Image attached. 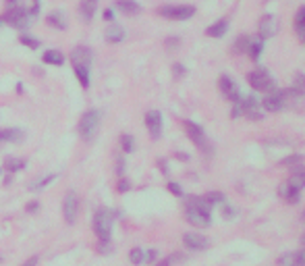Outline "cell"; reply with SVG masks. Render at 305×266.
Listing matches in <instances>:
<instances>
[{
  "mask_svg": "<svg viewBox=\"0 0 305 266\" xmlns=\"http://www.w3.org/2000/svg\"><path fill=\"white\" fill-rule=\"evenodd\" d=\"M48 25H52V27H56V29H67L65 15H63V13H52V15L48 17Z\"/></svg>",
  "mask_w": 305,
  "mask_h": 266,
  "instance_id": "obj_26",
  "label": "cell"
},
{
  "mask_svg": "<svg viewBox=\"0 0 305 266\" xmlns=\"http://www.w3.org/2000/svg\"><path fill=\"white\" fill-rule=\"evenodd\" d=\"M38 208H40V204H38V202H29V204H27V208H25V210H27V212H36Z\"/></svg>",
  "mask_w": 305,
  "mask_h": 266,
  "instance_id": "obj_45",
  "label": "cell"
},
{
  "mask_svg": "<svg viewBox=\"0 0 305 266\" xmlns=\"http://www.w3.org/2000/svg\"><path fill=\"white\" fill-rule=\"evenodd\" d=\"M25 164H27V160H25V158L8 156V158H4V162H2V171L17 173V171H21V168H25Z\"/></svg>",
  "mask_w": 305,
  "mask_h": 266,
  "instance_id": "obj_17",
  "label": "cell"
},
{
  "mask_svg": "<svg viewBox=\"0 0 305 266\" xmlns=\"http://www.w3.org/2000/svg\"><path fill=\"white\" fill-rule=\"evenodd\" d=\"M120 13H125V15H139L141 13V6H139L135 0H117V4H115Z\"/></svg>",
  "mask_w": 305,
  "mask_h": 266,
  "instance_id": "obj_15",
  "label": "cell"
},
{
  "mask_svg": "<svg viewBox=\"0 0 305 266\" xmlns=\"http://www.w3.org/2000/svg\"><path fill=\"white\" fill-rule=\"evenodd\" d=\"M233 214H235V210L231 206H224V218H235Z\"/></svg>",
  "mask_w": 305,
  "mask_h": 266,
  "instance_id": "obj_47",
  "label": "cell"
},
{
  "mask_svg": "<svg viewBox=\"0 0 305 266\" xmlns=\"http://www.w3.org/2000/svg\"><path fill=\"white\" fill-rule=\"evenodd\" d=\"M301 245L305 247V233H303V237H301Z\"/></svg>",
  "mask_w": 305,
  "mask_h": 266,
  "instance_id": "obj_49",
  "label": "cell"
},
{
  "mask_svg": "<svg viewBox=\"0 0 305 266\" xmlns=\"http://www.w3.org/2000/svg\"><path fill=\"white\" fill-rule=\"evenodd\" d=\"M291 90H293L295 94H297L299 98H303V96H305V75H303V73H297V75H295Z\"/></svg>",
  "mask_w": 305,
  "mask_h": 266,
  "instance_id": "obj_24",
  "label": "cell"
},
{
  "mask_svg": "<svg viewBox=\"0 0 305 266\" xmlns=\"http://www.w3.org/2000/svg\"><path fill=\"white\" fill-rule=\"evenodd\" d=\"M160 17L164 19H170V21H187L195 15V8L189 6V4H166V6H160L158 8Z\"/></svg>",
  "mask_w": 305,
  "mask_h": 266,
  "instance_id": "obj_5",
  "label": "cell"
},
{
  "mask_svg": "<svg viewBox=\"0 0 305 266\" xmlns=\"http://www.w3.org/2000/svg\"><path fill=\"white\" fill-rule=\"evenodd\" d=\"M145 125H147V131L154 139H158L162 135V114L158 110H150L145 114Z\"/></svg>",
  "mask_w": 305,
  "mask_h": 266,
  "instance_id": "obj_13",
  "label": "cell"
},
{
  "mask_svg": "<svg viewBox=\"0 0 305 266\" xmlns=\"http://www.w3.org/2000/svg\"><path fill=\"white\" fill-rule=\"evenodd\" d=\"M0 173H2V168H0Z\"/></svg>",
  "mask_w": 305,
  "mask_h": 266,
  "instance_id": "obj_52",
  "label": "cell"
},
{
  "mask_svg": "<svg viewBox=\"0 0 305 266\" xmlns=\"http://www.w3.org/2000/svg\"><path fill=\"white\" fill-rule=\"evenodd\" d=\"M278 29V21H276V17L274 15H264L259 19L258 23V31H259V38H272V35L276 33Z\"/></svg>",
  "mask_w": 305,
  "mask_h": 266,
  "instance_id": "obj_12",
  "label": "cell"
},
{
  "mask_svg": "<svg viewBox=\"0 0 305 266\" xmlns=\"http://www.w3.org/2000/svg\"><path fill=\"white\" fill-rule=\"evenodd\" d=\"M303 218H305V212H303Z\"/></svg>",
  "mask_w": 305,
  "mask_h": 266,
  "instance_id": "obj_51",
  "label": "cell"
},
{
  "mask_svg": "<svg viewBox=\"0 0 305 266\" xmlns=\"http://www.w3.org/2000/svg\"><path fill=\"white\" fill-rule=\"evenodd\" d=\"M4 21L8 25H13L15 29H25L31 21V15H29V11H25L23 6H13V8H8L6 11Z\"/></svg>",
  "mask_w": 305,
  "mask_h": 266,
  "instance_id": "obj_6",
  "label": "cell"
},
{
  "mask_svg": "<svg viewBox=\"0 0 305 266\" xmlns=\"http://www.w3.org/2000/svg\"><path fill=\"white\" fill-rule=\"evenodd\" d=\"M303 25H305V4L295 15V27H303Z\"/></svg>",
  "mask_w": 305,
  "mask_h": 266,
  "instance_id": "obj_35",
  "label": "cell"
},
{
  "mask_svg": "<svg viewBox=\"0 0 305 266\" xmlns=\"http://www.w3.org/2000/svg\"><path fill=\"white\" fill-rule=\"evenodd\" d=\"M120 146H123V152H133V148H135V141H133V137L129 135V133H123L120 135Z\"/></svg>",
  "mask_w": 305,
  "mask_h": 266,
  "instance_id": "obj_29",
  "label": "cell"
},
{
  "mask_svg": "<svg viewBox=\"0 0 305 266\" xmlns=\"http://www.w3.org/2000/svg\"><path fill=\"white\" fill-rule=\"evenodd\" d=\"M156 258H158V252H156V250H147V252H145V262L152 264Z\"/></svg>",
  "mask_w": 305,
  "mask_h": 266,
  "instance_id": "obj_39",
  "label": "cell"
},
{
  "mask_svg": "<svg viewBox=\"0 0 305 266\" xmlns=\"http://www.w3.org/2000/svg\"><path fill=\"white\" fill-rule=\"evenodd\" d=\"M100 110H95V108H92V110H87L83 117H81V121H79V133H81V137L85 139V141H92L94 139V135H95V131H98V125H100Z\"/></svg>",
  "mask_w": 305,
  "mask_h": 266,
  "instance_id": "obj_4",
  "label": "cell"
},
{
  "mask_svg": "<svg viewBox=\"0 0 305 266\" xmlns=\"http://www.w3.org/2000/svg\"><path fill=\"white\" fill-rule=\"evenodd\" d=\"M166 46L172 48V46H179V38H172V40H166Z\"/></svg>",
  "mask_w": 305,
  "mask_h": 266,
  "instance_id": "obj_48",
  "label": "cell"
},
{
  "mask_svg": "<svg viewBox=\"0 0 305 266\" xmlns=\"http://www.w3.org/2000/svg\"><path fill=\"white\" fill-rule=\"evenodd\" d=\"M21 139H23L21 129H2L0 131V146L6 144V141H21Z\"/></svg>",
  "mask_w": 305,
  "mask_h": 266,
  "instance_id": "obj_23",
  "label": "cell"
},
{
  "mask_svg": "<svg viewBox=\"0 0 305 266\" xmlns=\"http://www.w3.org/2000/svg\"><path fill=\"white\" fill-rule=\"evenodd\" d=\"M129 262L135 264V266L143 264L145 262V250H141V247H133V250L129 252Z\"/></svg>",
  "mask_w": 305,
  "mask_h": 266,
  "instance_id": "obj_25",
  "label": "cell"
},
{
  "mask_svg": "<svg viewBox=\"0 0 305 266\" xmlns=\"http://www.w3.org/2000/svg\"><path fill=\"white\" fill-rule=\"evenodd\" d=\"M104 19H106V21H112V19H115V13H112V8H106V11H104Z\"/></svg>",
  "mask_w": 305,
  "mask_h": 266,
  "instance_id": "obj_46",
  "label": "cell"
},
{
  "mask_svg": "<svg viewBox=\"0 0 305 266\" xmlns=\"http://www.w3.org/2000/svg\"><path fill=\"white\" fill-rule=\"evenodd\" d=\"M278 266H299L297 264V252H289V254H282L278 258Z\"/></svg>",
  "mask_w": 305,
  "mask_h": 266,
  "instance_id": "obj_27",
  "label": "cell"
},
{
  "mask_svg": "<svg viewBox=\"0 0 305 266\" xmlns=\"http://www.w3.org/2000/svg\"><path fill=\"white\" fill-rule=\"evenodd\" d=\"M40 13V0H31V8H29V15H38Z\"/></svg>",
  "mask_w": 305,
  "mask_h": 266,
  "instance_id": "obj_40",
  "label": "cell"
},
{
  "mask_svg": "<svg viewBox=\"0 0 305 266\" xmlns=\"http://www.w3.org/2000/svg\"><path fill=\"white\" fill-rule=\"evenodd\" d=\"M110 250H112L110 239H106V241H100V245H98V252L100 254H110Z\"/></svg>",
  "mask_w": 305,
  "mask_h": 266,
  "instance_id": "obj_37",
  "label": "cell"
},
{
  "mask_svg": "<svg viewBox=\"0 0 305 266\" xmlns=\"http://www.w3.org/2000/svg\"><path fill=\"white\" fill-rule=\"evenodd\" d=\"M95 6H98V2H95V0H81V4H79V13H81V19H83L85 23H90V21L94 19Z\"/></svg>",
  "mask_w": 305,
  "mask_h": 266,
  "instance_id": "obj_16",
  "label": "cell"
},
{
  "mask_svg": "<svg viewBox=\"0 0 305 266\" xmlns=\"http://www.w3.org/2000/svg\"><path fill=\"white\" fill-rule=\"evenodd\" d=\"M21 266H38V256H31L29 260H25Z\"/></svg>",
  "mask_w": 305,
  "mask_h": 266,
  "instance_id": "obj_42",
  "label": "cell"
},
{
  "mask_svg": "<svg viewBox=\"0 0 305 266\" xmlns=\"http://www.w3.org/2000/svg\"><path fill=\"white\" fill-rule=\"evenodd\" d=\"M6 2H8V4H15V2H17V0H6Z\"/></svg>",
  "mask_w": 305,
  "mask_h": 266,
  "instance_id": "obj_50",
  "label": "cell"
},
{
  "mask_svg": "<svg viewBox=\"0 0 305 266\" xmlns=\"http://www.w3.org/2000/svg\"><path fill=\"white\" fill-rule=\"evenodd\" d=\"M295 31H297V38L305 44V25H303V27H295Z\"/></svg>",
  "mask_w": 305,
  "mask_h": 266,
  "instance_id": "obj_43",
  "label": "cell"
},
{
  "mask_svg": "<svg viewBox=\"0 0 305 266\" xmlns=\"http://www.w3.org/2000/svg\"><path fill=\"white\" fill-rule=\"evenodd\" d=\"M247 83L254 87L256 92H261V94H270V92H274V87H276L272 75H270L266 69L251 71V73L247 75Z\"/></svg>",
  "mask_w": 305,
  "mask_h": 266,
  "instance_id": "obj_3",
  "label": "cell"
},
{
  "mask_svg": "<svg viewBox=\"0 0 305 266\" xmlns=\"http://www.w3.org/2000/svg\"><path fill=\"white\" fill-rule=\"evenodd\" d=\"M286 183H289L291 187H295V189H299V191H301V189L305 187V168H303V166H297V168L293 171L291 179L286 181Z\"/></svg>",
  "mask_w": 305,
  "mask_h": 266,
  "instance_id": "obj_20",
  "label": "cell"
},
{
  "mask_svg": "<svg viewBox=\"0 0 305 266\" xmlns=\"http://www.w3.org/2000/svg\"><path fill=\"white\" fill-rule=\"evenodd\" d=\"M172 73H174V77H181V75H185V69H183V65H174Z\"/></svg>",
  "mask_w": 305,
  "mask_h": 266,
  "instance_id": "obj_41",
  "label": "cell"
},
{
  "mask_svg": "<svg viewBox=\"0 0 305 266\" xmlns=\"http://www.w3.org/2000/svg\"><path fill=\"white\" fill-rule=\"evenodd\" d=\"M129 189H131V183H129L127 179H120V181H118V185H117V191L125 193V191H129Z\"/></svg>",
  "mask_w": 305,
  "mask_h": 266,
  "instance_id": "obj_38",
  "label": "cell"
},
{
  "mask_svg": "<svg viewBox=\"0 0 305 266\" xmlns=\"http://www.w3.org/2000/svg\"><path fill=\"white\" fill-rule=\"evenodd\" d=\"M278 193L289 202V204H297L299 202V189H295V187H291L289 183H282L281 185V189H278Z\"/></svg>",
  "mask_w": 305,
  "mask_h": 266,
  "instance_id": "obj_22",
  "label": "cell"
},
{
  "mask_svg": "<svg viewBox=\"0 0 305 266\" xmlns=\"http://www.w3.org/2000/svg\"><path fill=\"white\" fill-rule=\"evenodd\" d=\"M112 212L108 208H98L95 210V216H94V233L98 235L100 241H106L110 239L112 233Z\"/></svg>",
  "mask_w": 305,
  "mask_h": 266,
  "instance_id": "obj_2",
  "label": "cell"
},
{
  "mask_svg": "<svg viewBox=\"0 0 305 266\" xmlns=\"http://www.w3.org/2000/svg\"><path fill=\"white\" fill-rule=\"evenodd\" d=\"M183 127H185V133H187V137L193 141V144L197 146V148H202L204 152H208V139H206V133H204V129L197 125V123H193V121H185L183 123Z\"/></svg>",
  "mask_w": 305,
  "mask_h": 266,
  "instance_id": "obj_8",
  "label": "cell"
},
{
  "mask_svg": "<svg viewBox=\"0 0 305 266\" xmlns=\"http://www.w3.org/2000/svg\"><path fill=\"white\" fill-rule=\"evenodd\" d=\"M185 216L187 220L193 227H199V229H206L208 225L212 223V212L208 210H202V208H195V206H187L185 208Z\"/></svg>",
  "mask_w": 305,
  "mask_h": 266,
  "instance_id": "obj_7",
  "label": "cell"
},
{
  "mask_svg": "<svg viewBox=\"0 0 305 266\" xmlns=\"http://www.w3.org/2000/svg\"><path fill=\"white\" fill-rule=\"evenodd\" d=\"M251 46V38L249 35H241V38L237 40V44H235V50L237 52H247Z\"/></svg>",
  "mask_w": 305,
  "mask_h": 266,
  "instance_id": "obj_30",
  "label": "cell"
},
{
  "mask_svg": "<svg viewBox=\"0 0 305 266\" xmlns=\"http://www.w3.org/2000/svg\"><path fill=\"white\" fill-rule=\"evenodd\" d=\"M106 42L108 44H118V42H123L125 40V29L120 27V25H110V27L106 29Z\"/></svg>",
  "mask_w": 305,
  "mask_h": 266,
  "instance_id": "obj_18",
  "label": "cell"
},
{
  "mask_svg": "<svg viewBox=\"0 0 305 266\" xmlns=\"http://www.w3.org/2000/svg\"><path fill=\"white\" fill-rule=\"evenodd\" d=\"M261 50H264L261 42H251V46H249V50H247V54H249L251 60H258L259 54H261Z\"/></svg>",
  "mask_w": 305,
  "mask_h": 266,
  "instance_id": "obj_31",
  "label": "cell"
},
{
  "mask_svg": "<svg viewBox=\"0 0 305 266\" xmlns=\"http://www.w3.org/2000/svg\"><path fill=\"white\" fill-rule=\"evenodd\" d=\"M183 243H185L187 250L199 252V250H206L210 241H208V237L199 235V233H185V235H183Z\"/></svg>",
  "mask_w": 305,
  "mask_h": 266,
  "instance_id": "obj_14",
  "label": "cell"
},
{
  "mask_svg": "<svg viewBox=\"0 0 305 266\" xmlns=\"http://www.w3.org/2000/svg\"><path fill=\"white\" fill-rule=\"evenodd\" d=\"M297 264H299V266H305V250L297 252Z\"/></svg>",
  "mask_w": 305,
  "mask_h": 266,
  "instance_id": "obj_44",
  "label": "cell"
},
{
  "mask_svg": "<svg viewBox=\"0 0 305 266\" xmlns=\"http://www.w3.org/2000/svg\"><path fill=\"white\" fill-rule=\"evenodd\" d=\"M92 60H94V54L90 48H83V46H77L73 52H71V65H73V71L79 83L83 87H90V67H92Z\"/></svg>",
  "mask_w": 305,
  "mask_h": 266,
  "instance_id": "obj_1",
  "label": "cell"
},
{
  "mask_svg": "<svg viewBox=\"0 0 305 266\" xmlns=\"http://www.w3.org/2000/svg\"><path fill=\"white\" fill-rule=\"evenodd\" d=\"M54 179H56V175H54V173H52V175H46V177H44V179H40L38 183L29 185V189H44V187H46V185H48L50 181H54Z\"/></svg>",
  "mask_w": 305,
  "mask_h": 266,
  "instance_id": "obj_33",
  "label": "cell"
},
{
  "mask_svg": "<svg viewBox=\"0 0 305 266\" xmlns=\"http://www.w3.org/2000/svg\"><path fill=\"white\" fill-rule=\"evenodd\" d=\"M218 85H220V92L224 94V98L229 100V102H233V104L241 102V94H239V87L235 85V81H233L231 77L222 75L220 79H218Z\"/></svg>",
  "mask_w": 305,
  "mask_h": 266,
  "instance_id": "obj_10",
  "label": "cell"
},
{
  "mask_svg": "<svg viewBox=\"0 0 305 266\" xmlns=\"http://www.w3.org/2000/svg\"><path fill=\"white\" fill-rule=\"evenodd\" d=\"M19 42L23 44V46H27V48H31V50H36L38 46H40V42L36 40V38H29V35H21V38H19Z\"/></svg>",
  "mask_w": 305,
  "mask_h": 266,
  "instance_id": "obj_34",
  "label": "cell"
},
{
  "mask_svg": "<svg viewBox=\"0 0 305 266\" xmlns=\"http://www.w3.org/2000/svg\"><path fill=\"white\" fill-rule=\"evenodd\" d=\"M77 210H79V200H77V193L69 191L63 202V216L69 225H73L77 220Z\"/></svg>",
  "mask_w": 305,
  "mask_h": 266,
  "instance_id": "obj_9",
  "label": "cell"
},
{
  "mask_svg": "<svg viewBox=\"0 0 305 266\" xmlns=\"http://www.w3.org/2000/svg\"><path fill=\"white\" fill-rule=\"evenodd\" d=\"M185 260V256L183 254H170V256H166L164 260H160L156 266H174V264H179V262H183Z\"/></svg>",
  "mask_w": 305,
  "mask_h": 266,
  "instance_id": "obj_28",
  "label": "cell"
},
{
  "mask_svg": "<svg viewBox=\"0 0 305 266\" xmlns=\"http://www.w3.org/2000/svg\"><path fill=\"white\" fill-rule=\"evenodd\" d=\"M204 200L208 202V206H214V204H220L224 200V196H222L220 191H212V193H206Z\"/></svg>",
  "mask_w": 305,
  "mask_h": 266,
  "instance_id": "obj_32",
  "label": "cell"
},
{
  "mask_svg": "<svg viewBox=\"0 0 305 266\" xmlns=\"http://www.w3.org/2000/svg\"><path fill=\"white\" fill-rule=\"evenodd\" d=\"M226 29H229V19H220L206 29V35H210V38H222Z\"/></svg>",
  "mask_w": 305,
  "mask_h": 266,
  "instance_id": "obj_19",
  "label": "cell"
},
{
  "mask_svg": "<svg viewBox=\"0 0 305 266\" xmlns=\"http://www.w3.org/2000/svg\"><path fill=\"white\" fill-rule=\"evenodd\" d=\"M168 191L172 193V196H183V189H181V185L179 183H174V181H168Z\"/></svg>",
  "mask_w": 305,
  "mask_h": 266,
  "instance_id": "obj_36",
  "label": "cell"
},
{
  "mask_svg": "<svg viewBox=\"0 0 305 266\" xmlns=\"http://www.w3.org/2000/svg\"><path fill=\"white\" fill-rule=\"evenodd\" d=\"M42 60L46 65H54V67L65 65V56H63V52H58V50H46V52H44V56H42Z\"/></svg>",
  "mask_w": 305,
  "mask_h": 266,
  "instance_id": "obj_21",
  "label": "cell"
},
{
  "mask_svg": "<svg viewBox=\"0 0 305 266\" xmlns=\"http://www.w3.org/2000/svg\"><path fill=\"white\" fill-rule=\"evenodd\" d=\"M284 94L282 90H276V92H270L264 100H261V106H264V110L268 112H278L284 108Z\"/></svg>",
  "mask_w": 305,
  "mask_h": 266,
  "instance_id": "obj_11",
  "label": "cell"
}]
</instances>
